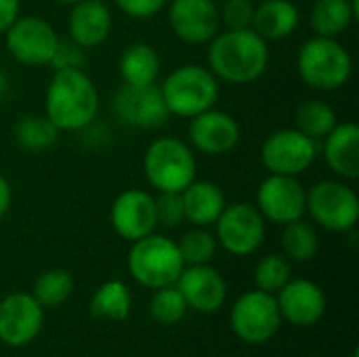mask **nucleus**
I'll list each match as a JSON object with an SVG mask.
<instances>
[{
    "label": "nucleus",
    "mask_w": 359,
    "mask_h": 357,
    "mask_svg": "<svg viewBox=\"0 0 359 357\" xmlns=\"http://www.w3.org/2000/svg\"><path fill=\"white\" fill-rule=\"evenodd\" d=\"M185 263L179 255L177 242L156 231L133 242L128 250V271L130 276L151 290L175 286Z\"/></svg>",
    "instance_id": "6"
},
{
    "label": "nucleus",
    "mask_w": 359,
    "mask_h": 357,
    "mask_svg": "<svg viewBox=\"0 0 359 357\" xmlns=\"http://www.w3.org/2000/svg\"><path fill=\"white\" fill-rule=\"evenodd\" d=\"M109 221L114 231L128 242H137L154 234L158 227L154 196L143 189L122 191L111 204Z\"/></svg>",
    "instance_id": "17"
},
{
    "label": "nucleus",
    "mask_w": 359,
    "mask_h": 357,
    "mask_svg": "<svg viewBox=\"0 0 359 357\" xmlns=\"http://www.w3.org/2000/svg\"><path fill=\"white\" fill-rule=\"evenodd\" d=\"M57 2H61V4H76V2H82V0H57Z\"/></svg>",
    "instance_id": "41"
},
{
    "label": "nucleus",
    "mask_w": 359,
    "mask_h": 357,
    "mask_svg": "<svg viewBox=\"0 0 359 357\" xmlns=\"http://www.w3.org/2000/svg\"><path fill=\"white\" fill-rule=\"evenodd\" d=\"M278 309L282 320L294 326H311L320 322L326 311V297L322 288L311 280H288L278 290Z\"/></svg>",
    "instance_id": "19"
},
{
    "label": "nucleus",
    "mask_w": 359,
    "mask_h": 357,
    "mask_svg": "<svg viewBox=\"0 0 359 357\" xmlns=\"http://www.w3.org/2000/svg\"><path fill=\"white\" fill-rule=\"evenodd\" d=\"M116 6L128 15V17H135V19H149L154 15H158L168 0H114Z\"/></svg>",
    "instance_id": "37"
},
{
    "label": "nucleus",
    "mask_w": 359,
    "mask_h": 357,
    "mask_svg": "<svg viewBox=\"0 0 359 357\" xmlns=\"http://www.w3.org/2000/svg\"><path fill=\"white\" fill-rule=\"evenodd\" d=\"M318 141L297 128L271 133L261 147V162L269 175H303L318 158Z\"/></svg>",
    "instance_id": "8"
},
{
    "label": "nucleus",
    "mask_w": 359,
    "mask_h": 357,
    "mask_svg": "<svg viewBox=\"0 0 359 357\" xmlns=\"http://www.w3.org/2000/svg\"><path fill=\"white\" fill-rule=\"evenodd\" d=\"M299 21L301 13L290 0H261L255 4L250 29L267 42L284 40L299 27Z\"/></svg>",
    "instance_id": "23"
},
{
    "label": "nucleus",
    "mask_w": 359,
    "mask_h": 357,
    "mask_svg": "<svg viewBox=\"0 0 359 357\" xmlns=\"http://www.w3.org/2000/svg\"><path fill=\"white\" fill-rule=\"evenodd\" d=\"M74 290V278L65 269H50L36 278L32 297L42 307H57L67 301Z\"/></svg>",
    "instance_id": "30"
},
{
    "label": "nucleus",
    "mask_w": 359,
    "mask_h": 357,
    "mask_svg": "<svg viewBox=\"0 0 359 357\" xmlns=\"http://www.w3.org/2000/svg\"><path fill=\"white\" fill-rule=\"evenodd\" d=\"M160 93L170 116L194 118L215 107L219 99V80L208 67L187 63L164 78Z\"/></svg>",
    "instance_id": "5"
},
{
    "label": "nucleus",
    "mask_w": 359,
    "mask_h": 357,
    "mask_svg": "<svg viewBox=\"0 0 359 357\" xmlns=\"http://www.w3.org/2000/svg\"><path fill=\"white\" fill-rule=\"evenodd\" d=\"M175 286L185 299L187 307L200 314H212L221 309L227 297V286L223 276L208 263L189 265L187 269L183 267Z\"/></svg>",
    "instance_id": "18"
},
{
    "label": "nucleus",
    "mask_w": 359,
    "mask_h": 357,
    "mask_svg": "<svg viewBox=\"0 0 359 357\" xmlns=\"http://www.w3.org/2000/svg\"><path fill=\"white\" fill-rule=\"evenodd\" d=\"M181 200H183L185 221H189L196 227L215 225V221L225 208V194L212 181L194 179L181 191Z\"/></svg>",
    "instance_id": "22"
},
{
    "label": "nucleus",
    "mask_w": 359,
    "mask_h": 357,
    "mask_svg": "<svg viewBox=\"0 0 359 357\" xmlns=\"http://www.w3.org/2000/svg\"><path fill=\"white\" fill-rule=\"evenodd\" d=\"M13 137H15V143L23 151L40 154V151L50 149L57 143L59 130L46 116L29 114V116H23L17 120V124L13 128Z\"/></svg>",
    "instance_id": "26"
},
{
    "label": "nucleus",
    "mask_w": 359,
    "mask_h": 357,
    "mask_svg": "<svg viewBox=\"0 0 359 357\" xmlns=\"http://www.w3.org/2000/svg\"><path fill=\"white\" fill-rule=\"evenodd\" d=\"M280 309L273 295L250 290L231 309V328L246 343H265L280 330Z\"/></svg>",
    "instance_id": "11"
},
{
    "label": "nucleus",
    "mask_w": 359,
    "mask_h": 357,
    "mask_svg": "<svg viewBox=\"0 0 359 357\" xmlns=\"http://www.w3.org/2000/svg\"><path fill=\"white\" fill-rule=\"evenodd\" d=\"M187 137L191 149L206 156H223L240 143L242 130L231 114L210 107L189 118Z\"/></svg>",
    "instance_id": "15"
},
{
    "label": "nucleus",
    "mask_w": 359,
    "mask_h": 357,
    "mask_svg": "<svg viewBox=\"0 0 359 357\" xmlns=\"http://www.w3.org/2000/svg\"><path fill=\"white\" fill-rule=\"evenodd\" d=\"M111 112L118 122L130 128L154 130L166 124L168 109L162 99L160 86H128L122 84L111 101Z\"/></svg>",
    "instance_id": "12"
},
{
    "label": "nucleus",
    "mask_w": 359,
    "mask_h": 357,
    "mask_svg": "<svg viewBox=\"0 0 359 357\" xmlns=\"http://www.w3.org/2000/svg\"><path fill=\"white\" fill-rule=\"evenodd\" d=\"M307 189L297 177L269 175L257 189V208L265 221L286 225L305 217Z\"/></svg>",
    "instance_id": "13"
},
{
    "label": "nucleus",
    "mask_w": 359,
    "mask_h": 357,
    "mask_svg": "<svg viewBox=\"0 0 359 357\" xmlns=\"http://www.w3.org/2000/svg\"><path fill=\"white\" fill-rule=\"evenodd\" d=\"M305 213L328 231H349L359 219V198L345 181L324 179L307 189Z\"/></svg>",
    "instance_id": "7"
},
{
    "label": "nucleus",
    "mask_w": 359,
    "mask_h": 357,
    "mask_svg": "<svg viewBox=\"0 0 359 357\" xmlns=\"http://www.w3.org/2000/svg\"><path fill=\"white\" fill-rule=\"evenodd\" d=\"M111 13L103 0H82L72 4L67 19L69 40L82 48H95L109 38Z\"/></svg>",
    "instance_id": "20"
},
{
    "label": "nucleus",
    "mask_w": 359,
    "mask_h": 357,
    "mask_svg": "<svg viewBox=\"0 0 359 357\" xmlns=\"http://www.w3.org/2000/svg\"><path fill=\"white\" fill-rule=\"evenodd\" d=\"M154 202H156L158 225L172 229V227H179L185 221V210H183L181 194H177V191H158Z\"/></svg>",
    "instance_id": "34"
},
{
    "label": "nucleus",
    "mask_w": 359,
    "mask_h": 357,
    "mask_svg": "<svg viewBox=\"0 0 359 357\" xmlns=\"http://www.w3.org/2000/svg\"><path fill=\"white\" fill-rule=\"evenodd\" d=\"M217 244H221L229 255L246 257L252 255L265 238V219L255 204L238 202L225 204L223 213L215 221Z\"/></svg>",
    "instance_id": "10"
},
{
    "label": "nucleus",
    "mask_w": 359,
    "mask_h": 357,
    "mask_svg": "<svg viewBox=\"0 0 359 357\" xmlns=\"http://www.w3.org/2000/svg\"><path fill=\"white\" fill-rule=\"evenodd\" d=\"M118 72L128 86H149L156 84L160 74V55L147 42H135L126 46L118 61Z\"/></svg>",
    "instance_id": "25"
},
{
    "label": "nucleus",
    "mask_w": 359,
    "mask_h": 357,
    "mask_svg": "<svg viewBox=\"0 0 359 357\" xmlns=\"http://www.w3.org/2000/svg\"><path fill=\"white\" fill-rule=\"evenodd\" d=\"M255 15L252 0H225L219 6V19L225 29H244L250 27Z\"/></svg>",
    "instance_id": "35"
},
{
    "label": "nucleus",
    "mask_w": 359,
    "mask_h": 357,
    "mask_svg": "<svg viewBox=\"0 0 359 357\" xmlns=\"http://www.w3.org/2000/svg\"><path fill=\"white\" fill-rule=\"evenodd\" d=\"M282 227H284L282 246H284L286 257L292 259V261H299V263L311 261L316 257V252H318V246H320L313 225L299 219V221L286 223Z\"/></svg>",
    "instance_id": "29"
},
{
    "label": "nucleus",
    "mask_w": 359,
    "mask_h": 357,
    "mask_svg": "<svg viewBox=\"0 0 359 357\" xmlns=\"http://www.w3.org/2000/svg\"><path fill=\"white\" fill-rule=\"evenodd\" d=\"M252 2H257V0H252ZM259 2H261V0H259Z\"/></svg>",
    "instance_id": "42"
},
{
    "label": "nucleus",
    "mask_w": 359,
    "mask_h": 357,
    "mask_svg": "<svg viewBox=\"0 0 359 357\" xmlns=\"http://www.w3.org/2000/svg\"><path fill=\"white\" fill-rule=\"evenodd\" d=\"M11 200H13L11 183L6 181V177H2V175H0V221H2V217L8 213V208H11Z\"/></svg>",
    "instance_id": "39"
},
{
    "label": "nucleus",
    "mask_w": 359,
    "mask_h": 357,
    "mask_svg": "<svg viewBox=\"0 0 359 357\" xmlns=\"http://www.w3.org/2000/svg\"><path fill=\"white\" fill-rule=\"evenodd\" d=\"M21 0H0V34H4L19 17Z\"/></svg>",
    "instance_id": "38"
},
{
    "label": "nucleus",
    "mask_w": 359,
    "mask_h": 357,
    "mask_svg": "<svg viewBox=\"0 0 359 357\" xmlns=\"http://www.w3.org/2000/svg\"><path fill=\"white\" fill-rule=\"evenodd\" d=\"M4 44L11 57L23 65H48L59 44V36L46 19L19 15L4 32Z\"/></svg>",
    "instance_id": "9"
},
{
    "label": "nucleus",
    "mask_w": 359,
    "mask_h": 357,
    "mask_svg": "<svg viewBox=\"0 0 359 357\" xmlns=\"http://www.w3.org/2000/svg\"><path fill=\"white\" fill-rule=\"evenodd\" d=\"M130 307H133L130 292L120 280L105 282L90 301V314L95 318H105L116 322L126 320L130 316Z\"/></svg>",
    "instance_id": "27"
},
{
    "label": "nucleus",
    "mask_w": 359,
    "mask_h": 357,
    "mask_svg": "<svg viewBox=\"0 0 359 357\" xmlns=\"http://www.w3.org/2000/svg\"><path fill=\"white\" fill-rule=\"evenodd\" d=\"M6 88H8V78H6V74L0 69V99H2V95L6 93Z\"/></svg>",
    "instance_id": "40"
},
{
    "label": "nucleus",
    "mask_w": 359,
    "mask_h": 357,
    "mask_svg": "<svg viewBox=\"0 0 359 357\" xmlns=\"http://www.w3.org/2000/svg\"><path fill=\"white\" fill-rule=\"evenodd\" d=\"M168 23L185 44H208L221 27L215 0H170Z\"/></svg>",
    "instance_id": "14"
},
{
    "label": "nucleus",
    "mask_w": 359,
    "mask_h": 357,
    "mask_svg": "<svg viewBox=\"0 0 359 357\" xmlns=\"http://www.w3.org/2000/svg\"><path fill=\"white\" fill-rule=\"evenodd\" d=\"M337 124H339L337 112L326 101L311 99V101L301 103L297 109V126L294 128L316 141L324 139Z\"/></svg>",
    "instance_id": "28"
},
{
    "label": "nucleus",
    "mask_w": 359,
    "mask_h": 357,
    "mask_svg": "<svg viewBox=\"0 0 359 357\" xmlns=\"http://www.w3.org/2000/svg\"><path fill=\"white\" fill-rule=\"evenodd\" d=\"M143 173L156 191L181 194L198 175L196 154L191 145L181 139L158 137L143 154Z\"/></svg>",
    "instance_id": "4"
},
{
    "label": "nucleus",
    "mask_w": 359,
    "mask_h": 357,
    "mask_svg": "<svg viewBox=\"0 0 359 357\" xmlns=\"http://www.w3.org/2000/svg\"><path fill=\"white\" fill-rule=\"evenodd\" d=\"M177 248L185 265H204L217 252V238L204 227H198L183 234V238L177 242Z\"/></svg>",
    "instance_id": "31"
},
{
    "label": "nucleus",
    "mask_w": 359,
    "mask_h": 357,
    "mask_svg": "<svg viewBox=\"0 0 359 357\" xmlns=\"http://www.w3.org/2000/svg\"><path fill=\"white\" fill-rule=\"evenodd\" d=\"M185 311H187V303L181 297V292L177 290V286L158 288L149 301L151 318L160 324H166V326L181 322L185 318Z\"/></svg>",
    "instance_id": "32"
},
{
    "label": "nucleus",
    "mask_w": 359,
    "mask_h": 357,
    "mask_svg": "<svg viewBox=\"0 0 359 357\" xmlns=\"http://www.w3.org/2000/svg\"><path fill=\"white\" fill-rule=\"evenodd\" d=\"M42 305L27 292H13L0 301V341L8 347L32 343L42 330Z\"/></svg>",
    "instance_id": "16"
},
{
    "label": "nucleus",
    "mask_w": 359,
    "mask_h": 357,
    "mask_svg": "<svg viewBox=\"0 0 359 357\" xmlns=\"http://www.w3.org/2000/svg\"><path fill=\"white\" fill-rule=\"evenodd\" d=\"M301 80L316 90H339L353 74V59L337 38L313 36L305 40L297 55Z\"/></svg>",
    "instance_id": "3"
},
{
    "label": "nucleus",
    "mask_w": 359,
    "mask_h": 357,
    "mask_svg": "<svg viewBox=\"0 0 359 357\" xmlns=\"http://www.w3.org/2000/svg\"><path fill=\"white\" fill-rule=\"evenodd\" d=\"M290 263L282 255H267L255 267V284L263 292H278L290 280Z\"/></svg>",
    "instance_id": "33"
},
{
    "label": "nucleus",
    "mask_w": 359,
    "mask_h": 357,
    "mask_svg": "<svg viewBox=\"0 0 359 357\" xmlns=\"http://www.w3.org/2000/svg\"><path fill=\"white\" fill-rule=\"evenodd\" d=\"M99 103V90L84 69H59L46 86L44 116L59 133H78L95 122Z\"/></svg>",
    "instance_id": "2"
},
{
    "label": "nucleus",
    "mask_w": 359,
    "mask_h": 357,
    "mask_svg": "<svg viewBox=\"0 0 359 357\" xmlns=\"http://www.w3.org/2000/svg\"><path fill=\"white\" fill-rule=\"evenodd\" d=\"M269 65V44L255 29H225L208 42V69L217 80L248 84Z\"/></svg>",
    "instance_id": "1"
},
{
    "label": "nucleus",
    "mask_w": 359,
    "mask_h": 357,
    "mask_svg": "<svg viewBox=\"0 0 359 357\" xmlns=\"http://www.w3.org/2000/svg\"><path fill=\"white\" fill-rule=\"evenodd\" d=\"M86 48H82L80 44L76 42H61L57 44L55 48V55L50 59V67L53 72H59V69H84L86 65Z\"/></svg>",
    "instance_id": "36"
},
{
    "label": "nucleus",
    "mask_w": 359,
    "mask_h": 357,
    "mask_svg": "<svg viewBox=\"0 0 359 357\" xmlns=\"http://www.w3.org/2000/svg\"><path fill=\"white\" fill-rule=\"evenodd\" d=\"M359 19V0H316L309 23L316 36L337 38Z\"/></svg>",
    "instance_id": "24"
},
{
    "label": "nucleus",
    "mask_w": 359,
    "mask_h": 357,
    "mask_svg": "<svg viewBox=\"0 0 359 357\" xmlns=\"http://www.w3.org/2000/svg\"><path fill=\"white\" fill-rule=\"evenodd\" d=\"M324 158L328 168L345 179L355 181L359 177V126L355 122L337 124L324 137Z\"/></svg>",
    "instance_id": "21"
}]
</instances>
